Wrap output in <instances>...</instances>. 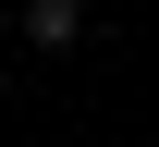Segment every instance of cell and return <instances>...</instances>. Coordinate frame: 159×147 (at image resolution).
<instances>
[{"instance_id": "6da1fadb", "label": "cell", "mask_w": 159, "mask_h": 147, "mask_svg": "<svg viewBox=\"0 0 159 147\" xmlns=\"http://www.w3.org/2000/svg\"><path fill=\"white\" fill-rule=\"evenodd\" d=\"M25 49H37V62L86 49V0H25Z\"/></svg>"}]
</instances>
